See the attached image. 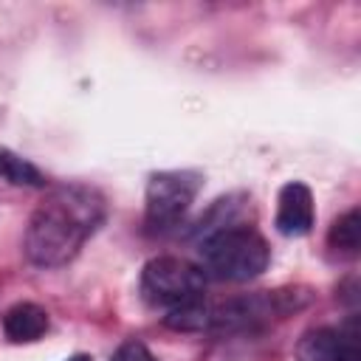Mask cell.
<instances>
[{
	"mask_svg": "<svg viewBox=\"0 0 361 361\" xmlns=\"http://www.w3.org/2000/svg\"><path fill=\"white\" fill-rule=\"evenodd\" d=\"M203 186V175L195 169H164L152 172L144 195V228L147 234L172 231Z\"/></svg>",
	"mask_w": 361,
	"mask_h": 361,
	"instance_id": "3957f363",
	"label": "cell"
},
{
	"mask_svg": "<svg viewBox=\"0 0 361 361\" xmlns=\"http://www.w3.org/2000/svg\"><path fill=\"white\" fill-rule=\"evenodd\" d=\"M110 361H155V355L147 350V344L130 338V341H124V344L110 355Z\"/></svg>",
	"mask_w": 361,
	"mask_h": 361,
	"instance_id": "7c38bea8",
	"label": "cell"
},
{
	"mask_svg": "<svg viewBox=\"0 0 361 361\" xmlns=\"http://www.w3.org/2000/svg\"><path fill=\"white\" fill-rule=\"evenodd\" d=\"M107 203L96 186L62 183L45 195L25 228V257L37 268L68 265L104 223Z\"/></svg>",
	"mask_w": 361,
	"mask_h": 361,
	"instance_id": "6da1fadb",
	"label": "cell"
},
{
	"mask_svg": "<svg viewBox=\"0 0 361 361\" xmlns=\"http://www.w3.org/2000/svg\"><path fill=\"white\" fill-rule=\"evenodd\" d=\"M209 319H212V305L206 302V296H200L175 310H166L164 324L180 333H200V330H209Z\"/></svg>",
	"mask_w": 361,
	"mask_h": 361,
	"instance_id": "30bf717a",
	"label": "cell"
},
{
	"mask_svg": "<svg viewBox=\"0 0 361 361\" xmlns=\"http://www.w3.org/2000/svg\"><path fill=\"white\" fill-rule=\"evenodd\" d=\"M0 178H6L14 186H45V175L28 158H20L11 149H0Z\"/></svg>",
	"mask_w": 361,
	"mask_h": 361,
	"instance_id": "8fae6325",
	"label": "cell"
},
{
	"mask_svg": "<svg viewBox=\"0 0 361 361\" xmlns=\"http://www.w3.org/2000/svg\"><path fill=\"white\" fill-rule=\"evenodd\" d=\"M276 231L285 237H305L316 223L313 192L302 180H288L276 197Z\"/></svg>",
	"mask_w": 361,
	"mask_h": 361,
	"instance_id": "52a82bcc",
	"label": "cell"
},
{
	"mask_svg": "<svg viewBox=\"0 0 361 361\" xmlns=\"http://www.w3.org/2000/svg\"><path fill=\"white\" fill-rule=\"evenodd\" d=\"M138 290L147 305L175 310L203 296L206 274L200 265L180 257H152L141 271Z\"/></svg>",
	"mask_w": 361,
	"mask_h": 361,
	"instance_id": "277c9868",
	"label": "cell"
},
{
	"mask_svg": "<svg viewBox=\"0 0 361 361\" xmlns=\"http://www.w3.org/2000/svg\"><path fill=\"white\" fill-rule=\"evenodd\" d=\"M197 254L203 274L220 282H248L259 276L271 262V248L265 237L248 223L209 231L197 240Z\"/></svg>",
	"mask_w": 361,
	"mask_h": 361,
	"instance_id": "7a4b0ae2",
	"label": "cell"
},
{
	"mask_svg": "<svg viewBox=\"0 0 361 361\" xmlns=\"http://www.w3.org/2000/svg\"><path fill=\"white\" fill-rule=\"evenodd\" d=\"M305 305H307V296L302 290H257L248 296L228 299L226 305H212L209 330L243 333V330L265 327L274 319H285Z\"/></svg>",
	"mask_w": 361,
	"mask_h": 361,
	"instance_id": "5b68a950",
	"label": "cell"
},
{
	"mask_svg": "<svg viewBox=\"0 0 361 361\" xmlns=\"http://www.w3.org/2000/svg\"><path fill=\"white\" fill-rule=\"evenodd\" d=\"M3 333L14 344L37 341L48 333V313L34 302H17L3 316Z\"/></svg>",
	"mask_w": 361,
	"mask_h": 361,
	"instance_id": "ba28073f",
	"label": "cell"
},
{
	"mask_svg": "<svg viewBox=\"0 0 361 361\" xmlns=\"http://www.w3.org/2000/svg\"><path fill=\"white\" fill-rule=\"evenodd\" d=\"M327 245L338 251L341 257H355L361 248V212L350 209L344 212L327 231Z\"/></svg>",
	"mask_w": 361,
	"mask_h": 361,
	"instance_id": "9c48e42d",
	"label": "cell"
},
{
	"mask_svg": "<svg viewBox=\"0 0 361 361\" xmlns=\"http://www.w3.org/2000/svg\"><path fill=\"white\" fill-rule=\"evenodd\" d=\"M65 361H93V358L85 355V353H76V355H71V358H65Z\"/></svg>",
	"mask_w": 361,
	"mask_h": 361,
	"instance_id": "4fadbf2b",
	"label": "cell"
},
{
	"mask_svg": "<svg viewBox=\"0 0 361 361\" xmlns=\"http://www.w3.org/2000/svg\"><path fill=\"white\" fill-rule=\"evenodd\" d=\"M299 361H358V327L347 322L341 327L307 330L296 344Z\"/></svg>",
	"mask_w": 361,
	"mask_h": 361,
	"instance_id": "8992f818",
	"label": "cell"
}]
</instances>
